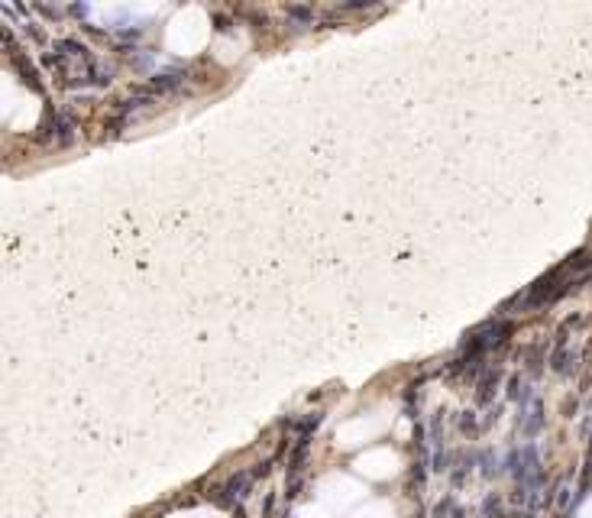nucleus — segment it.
Masks as SVG:
<instances>
[{
    "mask_svg": "<svg viewBox=\"0 0 592 518\" xmlns=\"http://www.w3.org/2000/svg\"><path fill=\"white\" fill-rule=\"evenodd\" d=\"M46 65L58 87H94L110 81V72H104L97 55L78 39H58L52 52H46Z\"/></svg>",
    "mask_w": 592,
    "mask_h": 518,
    "instance_id": "1",
    "label": "nucleus"
}]
</instances>
